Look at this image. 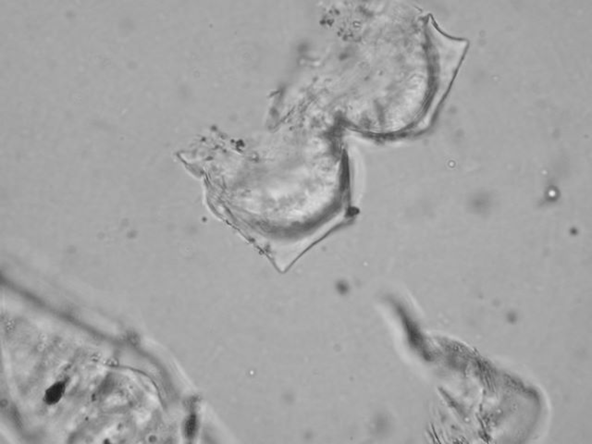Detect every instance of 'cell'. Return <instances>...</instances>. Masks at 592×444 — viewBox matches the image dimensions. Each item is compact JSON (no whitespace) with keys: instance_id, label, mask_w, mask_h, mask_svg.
<instances>
[{"instance_id":"obj_1","label":"cell","mask_w":592,"mask_h":444,"mask_svg":"<svg viewBox=\"0 0 592 444\" xmlns=\"http://www.w3.org/2000/svg\"><path fill=\"white\" fill-rule=\"evenodd\" d=\"M64 391H65V384L63 382H57L54 385H52L50 389L46 390L45 395H44V401L48 405L57 404L64 394Z\"/></svg>"}]
</instances>
